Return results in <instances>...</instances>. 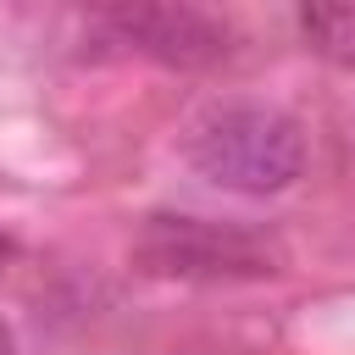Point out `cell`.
<instances>
[{
    "mask_svg": "<svg viewBox=\"0 0 355 355\" xmlns=\"http://www.w3.org/2000/svg\"><path fill=\"white\" fill-rule=\"evenodd\" d=\"M6 255H11V239H6V233H0V266H6Z\"/></svg>",
    "mask_w": 355,
    "mask_h": 355,
    "instance_id": "8992f818",
    "label": "cell"
},
{
    "mask_svg": "<svg viewBox=\"0 0 355 355\" xmlns=\"http://www.w3.org/2000/svg\"><path fill=\"white\" fill-rule=\"evenodd\" d=\"M300 39L338 61V67H355V6H305L300 11Z\"/></svg>",
    "mask_w": 355,
    "mask_h": 355,
    "instance_id": "277c9868",
    "label": "cell"
},
{
    "mask_svg": "<svg viewBox=\"0 0 355 355\" xmlns=\"http://www.w3.org/2000/svg\"><path fill=\"white\" fill-rule=\"evenodd\" d=\"M133 266L150 277H183V283H244V277L283 272V250L277 239L239 222L155 211L133 239Z\"/></svg>",
    "mask_w": 355,
    "mask_h": 355,
    "instance_id": "7a4b0ae2",
    "label": "cell"
},
{
    "mask_svg": "<svg viewBox=\"0 0 355 355\" xmlns=\"http://www.w3.org/2000/svg\"><path fill=\"white\" fill-rule=\"evenodd\" d=\"M194 172L227 194H277L305 172V133L288 111L261 100H222L189 122Z\"/></svg>",
    "mask_w": 355,
    "mask_h": 355,
    "instance_id": "6da1fadb",
    "label": "cell"
},
{
    "mask_svg": "<svg viewBox=\"0 0 355 355\" xmlns=\"http://www.w3.org/2000/svg\"><path fill=\"white\" fill-rule=\"evenodd\" d=\"M0 355H17V349H11V333H6V327H0Z\"/></svg>",
    "mask_w": 355,
    "mask_h": 355,
    "instance_id": "5b68a950",
    "label": "cell"
},
{
    "mask_svg": "<svg viewBox=\"0 0 355 355\" xmlns=\"http://www.w3.org/2000/svg\"><path fill=\"white\" fill-rule=\"evenodd\" d=\"M105 28L133 44L139 55L150 61H166V67H211L222 61L233 44H227V28L194 6H122V11H105Z\"/></svg>",
    "mask_w": 355,
    "mask_h": 355,
    "instance_id": "3957f363",
    "label": "cell"
}]
</instances>
